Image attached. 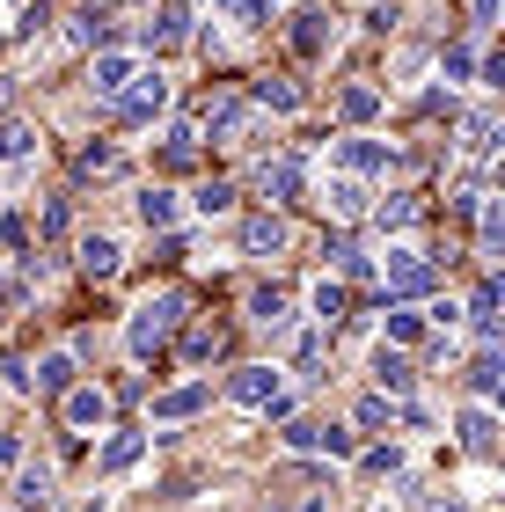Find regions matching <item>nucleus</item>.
<instances>
[{
  "instance_id": "0eeeda50",
  "label": "nucleus",
  "mask_w": 505,
  "mask_h": 512,
  "mask_svg": "<svg viewBox=\"0 0 505 512\" xmlns=\"http://www.w3.org/2000/svg\"><path fill=\"white\" fill-rule=\"evenodd\" d=\"M110 425V395L103 388H66V432H103Z\"/></svg>"
},
{
  "instance_id": "1a4fd4ad",
  "label": "nucleus",
  "mask_w": 505,
  "mask_h": 512,
  "mask_svg": "<svg viewBox=\"0 0 505 512\" xmlns=\"http://www.w3.org/2000/svg\"><path fill=\"white\" fill-rule=\"evenodd\" d=\"M132 74H140V66H132V52H103V59H96V74H88V88H96L103 103H118L125 88H132Z\"/></svg>"
},
{
  "instance_id": "f257e3e1",
  "label": "nucleus",
  "mask_w": 505,
  "mask_h": 512,
  "mask_svg": "<svg viewBox=\"0 0 505 512\" xmlns=\"http://www.w3.org/2000/svg\"><path fill=\"white\" fill-rule=\"evenodd\" d=\"M176 322H183V293H147L140 308H132V322H125L132 359H154V352L176 337Z\"/></svg>"
},
{
  "instance_id": "dca6fc26",
  "label": "nucleus",
  "mask_w": 505,
  "mask_h": 512,
  "mask_svg": "<svg viewBox=\"0 0 505 512\" xmlns=\"http://www.w3.org/2000/svg\"><path fill=\"white\" fill-rule=\"evenodd\" d=\"M337 161H344L352 176H381V169H388V147H381V139H344Z\"/></svg>"
},
{
  "instance_id": "20e7f679",
  "label": "nucleus",
  "mask_w": 505,
  "mask_h": 512,
  "mask_svg": "<svg viewBox=\"0 0 505 512\" xmlns=\"http://www.w3.org/2000/svg\"><path fill=\"white\" fill-rule=\"evenodd\" d=\"M162 110H169V81L162 74H132V88L118 96V118L125 125H154Z\"/></svg>"
},
{
  "instance_id": "e433bc0d",
  "label": "nucleus",
  "mask_w": 505,
  "mask_h": 512,
  "mask_svg": "<svg viewBox=\"0 0 505 512\" xmlns=\"http://www.w3.org/2000/svg\"><path fill=\"white\" fill-rule=\"evenodd\" d=\"M440 74H447V81H469V74H476V52H469V44H447Z\"/></svg>"
},
{
  "instance_id": "2f4dec72",
  "label": "nucleus",
  "mask_w": 505,
  "mask_h": 512,
  "mask_svg": "<svg viewBox=\"0 0 505 512\" xmlns=\"http://www.w3.org/2000/svg\"><path fill=\"white\" fill-rule=\"evenodd\" d=\"M469 388H476V403L491 410V395H498V352H484V359L469 366Z\"/></svg>"
},
{
  "instance_id": "393cba45",
  "label": "nucleus",
  "mask_w": 505,
  "mask_h": 512,
  "mask_svg": "<svg viewBox=\"0 0 505 512\" xmlns=\"http://www.w3.org/2000/svg\"><path fill=\"white\" fill-rule=\"evenodd\" d=\"M264 198H293V191H301V161H264Z\"/></svg>"
},
{
  "instance_id": "c756f323",
  "label": "nucleus",
  "mask_w": 505,
  "mask_h": 512,
  "mask_svg": "<svg viewBox=\"0 0 505 512\" xmlns=\"http://www.w3.org/2000/svg\"><path fill=\"white\" fill-rule=\"evenodd\" d=\"M308 300H315V315H323V322H344V308H352V293H344L337 278H323V286H315Z\"/></svg>"
},
{
  "instance_id": "a878e982",
  "label": "nucleus",
  "mask_w": 505,
  "mask_h": 512,
  "mask_svg": "<svg viewBox=\"0 0 505 512\" xmlns=\"http://www.w3.org/2000/svg\"><path fill=\"white\" fill-rule=\"evenodd\" d=\"M337 110H344V118H352V125H366V118H374V110H381V88L352 81V88H344V96H337Z\"/></svg>"
},
{
  "instance_id": "cd10ccee",
  "label": "nucleus",
  "mask_w": 505,
  "mask_h": 512,
  "mask_svg": "<svg viewBox=\"0 0 505 512\" xmlns=\"http://www.w3.org/2000/svg\"><path fill=\"white\" fill-rule=\"evenodd\" d=\"M191 213H205V220H220V213H235V183H198V198H191Z\"/></svg>"
},
{
  "instance_id": "a19ab883",
  "label": "nucleus",
  "mask_w": 505,
  "mask_h": 512,
  "mask_svg": "<svg viewBox=\"0 0 505 512\" xmlns=\"http://www.w3.org/2000/svg\"><path fill=\"white\" fill-rule=\"evenodd\" d=\"M0 388H30V374H22L15 352H0Z\"/></svg>"
},
{
  "instance_id": "ddd939ff",
  "label": "nucleus",
  "mask_w": 505,
  "mask_h": 512,
  "mask_svg": "<svg viewBox=\"0 0 505 512\" xmlns=\"http://www.w3.org/2000/svg\"><path fill=\"white\" fill-rule=\"evenodd\" d=\"M15 505L22 512H52V461H30V469L15 476Z\"/></svg>"
},
{
  "instance_id": "4be33fe9",
  "label": "nucleus",
  "mask_w": 505,
  "mask_h": 512,
  "mask_svg": "<svg viewBox=\"0 0 505 512\" xmlns=\"http://www.w3.org/2000/svg\"><path fill=\"white\" fill-rule=\"evenodd\" d=\"M374 220L388 227V235H403V227H410V220H418V198H410V191H388V198L374 205Z\"/></svg>"
},
{
  "instance_id": "5701e85b",
  "label": "nucleus",
  "mask_w": 505,
  "mask_h": 512,
  "mask_svg": "<svg viewBox=\"0 0 505 512\" xmlns=\"http://www.w3.org/2000/svg\"><path fill=\"white\" fill-rule=\"evenodd\" d=\"M462 147H469V154H491V147H498V110H469Z\"/></svg>"
},
{
  "instance_id": "79ce46f5",
  "label": "nucleus",
  "mask_w": 505,
  "mask_h": 512,
  "mask_svg": "<svg viewBox=\"0 0 505 512\" xmlns=\"http://www.w3.org/2000/svg\"><path fill=\"white\" fill-rule=\"evenodd\" d=\"M15 461H22V439H15V432H0V469H15Z\"/></svg>"
},
{
  "instance_id": "6ab92c4d",
  "label": "nucleus",
  "mask_w": 505,
  "mask_h": 512,
  "mask_svg": "<svg viewBox=\"0 0 505 512\" xmlns=\"http://www.w3.org/2000/svg\"><path fill=\"white\" fill-rule=\"evenodd\" d=\"M220 352H227V330H220V322H198V330L183 337V359H191V366H205V359H220Z\"/></svg>"
},
{
  "instance_id": "39448f33",
  "label": "nucleus",
  "mask_w": 505,
  "mask_h": 512,
  "mask_svg": "<svg viewBox=\"0 0 505 512\" xmlns=\"http://www.w3.org/2000/svg\"><path fill=\"white\" fill-rule=\"evenodd\" d=\"M279 439H286V454H337V461L352 454V432H330V425H286Z\"/></svg>"
},
{
  "instance_id": "c9c22d12",
  "label": "nucleus",
  "mask_w": 505,
  "mask_h": 512,
  "mask_svg": "<svg viewBox=\"0 0 505 512\" xmlns=\"http://www.w3.org/2000/svg\"><path fill=\"white\" fill-rule=\"evenodd\" d=\"M220 8H227V15H242L249 30H257V22H271V15H279V0H220Z\"/></svg>"
},
{
  "instance_id": "4468645a",
  "label": "nucleus",
  "mask_w": 505,
  "mask_h": 512,
  "mask_svg": "<svg viewBox=\"0 0 505 512\" xmlns=\"http://www.w3.org/2000/svg\"><path fill=\"white\" fill-rule=\"evenodd\" d=\"M183 37H191V8H183V0H169V8L147 22V44H154V52H176Z\"/></svg>"
},
{
  "instance_id": "aec40b11",
  "label": "nucleus",
  "mask_w": 505,
  "mask_h": 512,
  "mask_svg": "<svg viewBox=\"0 0 505 512\" xmlns=\"http://www.w3.org/2000/svg\"><path fill=\"white\" fill-rule=\"evenodd\" d=\"M37 388H44V395H66V388H74V352H44V359H37Z\"/></svg>"
},
{
  "instance_id": "b1692460",
  "label": "nucleus",
  "mask_w": 505,
  "mask_h": 512,
  "mask_svg": "<svg viewBox=\"0 0 505 512\" xmlns=\"http://www.w3.org/2000/svg\"><path fill=\"white\" fill-rule=\"evenodd\" d=\"M81 271H88V278H110V271H118V242H110V235H88V242H81Z\"/></svg>"
},
{
  "instance_id": "f03ea898",
  "label": "nucleus",
  "mask_w": 505,
  "mask_h": 512,
  "mask_svg": "<svg viewBox=\"0 0 505 512\" xmlns=\"http://www.w3.org/2000/svg\"><path fill=\"white\" fill-rule=\"evenodd\" d=\"M227 395H235V403H249V410H271V417H286V410H293V395H286V381H279V366H242V374L227 381Z\"/></svg>"
},
{
  "instance_id": "7c9ffc66",
  "label": "nucleus",
  "mask_w": 505,
  "mask_h": 512,
  "mask_svg": "<svg viewBox=\"0 0 505 512\" xmlns=\"http://www.w3.org/2000/svg\"><path fill=\"white\" fill-rule=\"evenodd\" d=\"M140 220H147V227H169V220H176V191H162V183L140 191Z\"/></svg>"
},
{
  "instance_id": "c85d7f7f",
  "label": "nucleus",
  "mask_w": 505,
  "mask_h": 512,
  "mask_svg": "<svg viewBox=\"0 0 505 512\" xmlns=\"http://www.w3.org/2000/svg\"><path fill=\"white\" fill-rule=\"evenodd\" d=\"M257 103L264 110H301V88H293L286 74H271V81H257Z\"/></svg>"
},
{
  "instance_id": "58836bf2",
  "label": "nucleus",
  "mask_w": 505,
  "mask_h": 512,
  "mask_svg": "<svg viewBox=\"0 0 505 512\" xmlns=\"http://www.w3.org/2000/svg\"><path fill=\"white\" fill-rule=\"evenodd\" d=\"M359 425H366V432L388 425V395H366V403H359Z\"/></svg>"
},
{
  "instance_id": "72a5a7b5",
  "label": "nucleus",
  "mask_w": 505,
  "mask_h": 512,
  "mask_svg": "<svg viewBox=\"0 0 505 512\" xmlns=\"http://www.w3.org/2000/svg\"><path fill=\"white\" fill-rule=\"evenodd\" d=\"M30 147H37L30 125H0V161H30Z\"/></svg>"
},
{
  "instance_id": "9b49d317",
  "label": "nucleus",
  "mask_w": 505,
  "mask_h": 512,
  "mask_svg": "<svg viewBox=\"0 0 505 512\" xmlns=\"http://www.w3.org/2000/svg\"><path fill=\"white\" fill-rule=\"evenodd\" d=\"M454 432H462V447H469L476 461H491V454H498V417H491L484 403L462 410V425H454Z\"/></svg>"
},
{
  "instance_id": "bb28decb",
  "label": "nucleus",
  "mask_w": 505,
  "mask_h": 512,
  "mask_svg": "<svg viewBox=\"0 0 505 512\" xmlns=\"http://www.w3.org/2000/svg\"><path fill=\"white\" fill-rule=\"evenodd\" d=\"M249 315H257L264 330H286V293L279 286H257V293H249Z\"/></svg>"
},
{
  "instance_id": "ea45409f",
  "label": "nucleus",
  "mask_w": 505,
  "mask_h": 512,
  "mask_svg": "<svg viewBox=\"0 0 505 512\" xmlns=\"http://www.w3.org/2000/svg\"><path fill=\"white\" fill-rule=\"evenodd\" d=\"M366 469H374V476H396L403 454H396V447H374V454H366Z\"/></svg>"
},
{
  "instance_id": "412c9836",
  "label": "nucleus",
  "mask_w": 505,
  "mask_h": 512,
  "mask_svg": "<svg viewBox=\"0 0 505 512\" xmlns=\"http://www.w3.org/2000/svg\"><path fill=\"white\" fill-rule=\"evenodd\" d=\"M374 381H381L388 395H410V359H403V352H388V344H381V352H374Z\"/></svg>"
},
{
  "instance_id": "f704fd0d",
  "label": "nucleus",
  "mask_w": 505,
  "mask_h": 512,
  "mask_svg": "<svg viewBox=\"0 0 505 512\" xmlns=\"http://www.w3.org/2000/svg\"><path fill=\"white\" fill-rule=\"evenodd\" d=\"M81 176H118V147H81Z\"/></svg>"
},
{
  "instance_id": "9d476101",
  "label": "nucleus",
  "mask_w": 505,
  "mask_h": 512,
  "mask_svg": "<svg viewBox=\"0 0 505 512\" xmlns=\"http://www.w3.org/2000/svg\"><path fill=\"white\" fill-rule=\"evenodd\" d=\"M286 249V220L279 213H249L242 220V256H279Z\"/></svg>"
},
{
  "instance_id": "473e14b6",
  "label": "nucleus",
  "mask_w": 505,
  "mask_h": 512,
  "mask_svg": "<svg viewBox=\"0 0 505 512\" xmlns=\"http://www.w3.org/2000/svg\"><path fill=\"white\" fill-rule=\"evenodd\" d=\"M403 505H410V512H469L462 498H440V491H418V483H403Z\"/></svg>"
},
{
  "instance_id": "2eb2a0df",
  "label": "nucleus",
  "mask_w": 505,
  "mask_h": 512,
  "mask_svg": "<svg viewBox=\"0 0 505 512\" xmlns=\"http://www.w3.org/2000/svg\"><path fill=\"white\" fill-rule=\"evenodd\" d=\"M476 198H484V191H476ZM498 242H505V205L484 198V205H476V249H484V264H498Z\"/></svg>"
},
{
  "instance_id": "f3484780",
  "label": "nucleus",
  "mask_w": 505,
  "mask_h": 512,
  "mask_svg": "<svg viewBox=\"0 0 505 512\" xmlns=\"http://www.w3.org/2000/svg\"><path fill=\"white\" fill-rule=\"evenodd\" d=\"M469 322H476V337H484V352H498V278H484V293L469 300Z\"/></svg>"
},
{
  "instance_id": "c03bdc74",
  "label": "nucleus",
  "mask_w": 505,
  "mask_h": 512,
  "mask_svg": "<svg viewBox=\"0 0 505 512\" xmlns=\"http://www.w3.org/2000/svg\"><path fill=\"white\" fill-rule=\"evenodd\" d=\"M81 512H103V505H81Z\"/></svg>"
},
{
  "instance_id": "a211bd4d",
  "label": "nucleus",
  "mask_w": 505,
  "mask_h": 512,
  "mask_svg": "<svg viewBox=\"0 0 505 512\" xmlns=\"http://www.w3.org/2000/svg\"><path fill=\"white\" fill-rule=\"evenodd\" d=\"M323 205H330L337 220H359V213H366V183H359V176H337L330 191H323Z\"/></svg>"
},
{
  "instance_id": "37998d69",
  "label": "nucleus",
  "mask_w": 505,
  "mask_h": 512,
  "mask_svg": "<svg viewBox=\"0 0 505 512\" xmlns=\"http://www.w3.org/2000/svg\"><path fill=\"white\" fill-rule=\"evenodd\" d=\"M469 15H476V30H491V22H498V0H469Z\"/></svg>"
},
{
  "instance_id": "6e6552de",
  "label": "nucleus",
  "mask_w": 505,
  "mask_h": 512,
  "mask_svg": "<svg viewBox=\"0 0 505 512\" xmlns=\"http://www.w3.org/2000/svg\"><path fill=\"white\" fill-rule=\"evenodd\" d=\"M330 37H337V22H330L323 8H301V15H293V52H301V59H323Z\"/></svg>"
},
{
  "instance_id": "4c0bfd02",
  "label": "nucleus",
  "mask_w": 505,
  "mask_h": 512,
  "mask_svg": "<svg viewBox=\"0 0 505 512\" xmlns=\"http://www.w3.org/2000/svg\"><path fill=\"white\" fill-rule=\"evenodd\" d=\"M418 330H425V315H410V308H388V337H403V344H410Z\"/></svg>"
},
{
  "instance_id": "7ed1b4c3",
  "label": "nucleus",
  "mask_w": 505,
  "mask_h": 512,
  "mask_svg": "<svg viewBox=\"0 0 505 512\" xmlns=\"http://www.w3.org/2000/svg\"><path fill=\"white\" fill-rule=\"evenodd\" d=\"M381 278H388V300H418V293H432V264L418 249H388L381 256Z\"/></svg>"
},
{
  "instance_id": "423d86ee",
  "label": "nucleus",
  "mask_w": 505,
  "mask_h": 512,
  "mask_svg": "<svg viewBox=\"0 0 505 512\" xmlns=\"http://www.w3.org/2000/svg\"><path fill=\"white\" fill-rule=\"evenodd\" d=\"M213 403V388L191 381V388H169V395H154V425H191V417Z\"/></svg>"
},
{
  "instance_id": "f8f14e48",
  "label": "nucleus",
  "mask_w": 505,
  "mask_h": 512,
  "mask_svg": "<svg viewBox=\"0 0 505 512\" xmlns=\"http://www.w3.org/2000/svg\"><path fill=\"white\" fill-rule=\"evenodd\" d=\"M140 454H147V432H110V439H103V454H96V469H103V476H125Z\"/></svg>"
}]
</instances>
